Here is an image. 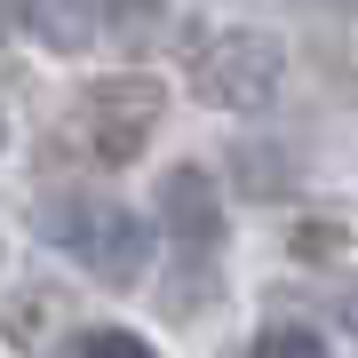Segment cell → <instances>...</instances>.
Returning <instances> with one entry per match:
<instances>
[{
    "label": "cell",
    "mask_w": 358,
    "mask_h": 358,
    "mask_svg": "<svg viewBox=\"0 0 358 358\" xmlns=\"http://www.w3.org/2000/svg\"><path fill=\"white\" fill-rule=\"evenodd\" d=\"M0 143H8V120H0Z\"/></svg>",
    "instance_id": "7c38bea8"
},
{
    "label": "cell",
    "mask_w": 358,
    "mask_h": 358,
    "mask_svg": "<svg viewBox=\"0 0 358 358\" xmlns=\"http://www.w3.org/2000/svg\"><path fill=\"white\" fill-rule=\"evenodd\" d=\"M24 16H32V32L48 40L56 56H80L96 40V8L88 0H24Z\"/></svg>",
    "instance_id": "5b68a950"
},
{
    "label": "cell",
    "mask_w": 358,
    "mask_h": 358,
    "mask_svg": "<svg viewBox=\"0 0 358 358\" xmlns=\"http://www.w3.org/2000/svg\"><path fill=\"white\" fill-rule=\"evenodd\" d=\"M239 183H247V192H279V183H287L279 143H239Z\"/></svg>",
    "instance_id": "9c48e42d"
},
{
    "label": "cell",
    "mask_w": 358,
    "mask_h": 358,
    "mask_svg": "<svg viewBox=\"0 0 358 358\" xmlns=\"http://www.w3.org/2000/svg\"><path fill=\"white\" fill-rule=\"evenodd\" d=\"M40 239L64 247L80 271H96L103 287H136L152 263V223L128 215L120 199H48L40 207Z\"/></svg>",
    "instance_id": "6da1fadb"
},
{
    "label": "cell",
    "mask_w": 358,
    "mask_h": 358,
    "mask_svg": "<svg viewBox=\"0 0 358 358\" xmlns=\"http://www.w3.org/2000/svg\"><path fill=\"white\" fill-rule=\"evenodd\" d=\"M159 223L183 255H207L223 239V199H215V176L207 167H167L159 176Z\"/></svg>",
    "instance_id": "277c9868"
},
{
    "label": "cell",
    "mask_w": 358,
    "mask_h": 358,
    "mask_svg": "<svg viewBox=\"0 0 358 358\" xmlns=\"http://www.w3.org/2000/svg\"><path fill=\"white\" fill-rule=\"evenodd\" d=\"M334 247H343V231H310V223L294 231V255H334Z\"/></svg>",
    "instance_id": "30bf717a"
},
{
    "label": "cell",
    "mask_w": 358,
    "mask_h": 358,
    "mask_svg": "<svg viewBox=\"0 0 358 358\" xmlns=\"http://www.w3.org/2000/svg\"><path fill=\"white\" fill-rule=\"evenodd\" d=\"M152 128H159V80L120 72V80H96V88L80 96L64 143H80V152L103 159V167H128L143 143H152Z\"/></svg>",
    "instance_id": "7a4b0ae2"
},
{
    "label": "cell",
    "mask_w": 358,
    "mask_h": 358,
    "mask_svg": "<svg viewBox=\"0 0 358 358\" xmlns=\"http://www.w3.org/2000/svg\"><path fill=\"white\" fill-rule=\"evenodd\" d=\"M334 310H343V327L358 334V287H350V294H343V303H334Z\"/></svg>",
    "instance_id": "8fae6325"
},
{
    "label": "cell",
    "mask_w": 358,
    "mask_h": 358,
    "mask_svg": "<svg viewBox=\"0 0 358 358\" xmlns=\"http://www.w3.org/2000/svg\"><path fill=\"white\" fill-rule=\"evenodd\" d=\"M96 16H103V24H112L120 40H143V32H152L159 16H167V0H96Z\"/></svg>",
    "instance_id": "8992f818"
},
{
    "label": "cell",
    "mask_w": 358,
    "mask_h": 358,
    "mask_svg": "<svg viewBox=\"0 0 358 358\" xmlns=\"http://www.w3.org/2000/svg\"><path fill=\"white\" fill-rule=\"evenodd\" d=\"M247 358H327V343H319L310 327H263Z\"/></svg>",
    "instance_id": "52a82bcc"
},
{
    "label": "cell",
    "mask_w": 358,
    "mask_h": 358,
    "mask_svg": "<svg viewBox=\"0 0 358 358\" xmlns=\"http://www.w3.org/2000/svg\"><path fill=\"white\" fill-rule=\"evenodd\" d=\"M279 72H287V56L271 32H215L192 56V96L215 103V112H263L279 96Z\"/></svg>",
    "instance_id": "3957f363"
},
{
    "label": "cell",
    "mask_w": 358,
    "mask_h": 358,
    "mask_svg": "<svg viewBox=\"0 0 358 358\" xmlns=\"http://www.w3.org/2000/svg\"><path fill=\"white\" fill-rule=\"evenodd\" d=\"M72 358H152V343L128 334V327H96V334H80V343H72Z\"/></svg>",
    "instance_id": "ba28073f"
}]
</instances>
